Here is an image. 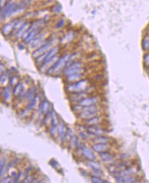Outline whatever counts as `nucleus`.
I'll list each match as a JSON object with an SVG mask.
<instances>
[{"label":"nucleus","instance_id":"nucleus-1","mask_svg":"<svg viewBox=\"0 0 149 183\" xmlns=\"http://www.w3.org/2000/svg\"><path fill=\"white\" fill-rule=\"evenodd\" d=\"M73 109L78 111L79 117L83 120H88L97 116L99 112V108L96 104L88 106H81L76 104L73 107Z\"/></svg>","mask_w":149,"mask_h":183},{"label":"nucleus","instance_id":"nucleus-2","mask_svg":"<svg viewBox=\"0 0 149 183\" xmlns=\"http://www.w3.org/2000/svg\"><path fill=\"white\" fill-rule=\"evenodd\" d=\"M90 88V82L88 79H82L79 81L71 82L66 86V90L69 93H81L87 91Z\"/></svg>","mask_w":149,"mask_h":183},{"label":"nucleus","instance_id":"nucleus-3","mask_svg":"<svg viewBox=\"0 0 149 183\" xmlns=\"http://www.w3.org/2000/svg\"><path fill=\"white\" fill-rule=\"evenodd\" d=\"M84 72V64L79 60H74L67 67H64L63 73L66 76L74 73H83Z\"/></svg>","mask_w":149,"mask_h":183},{"label":"nucleus","instance_id":"nucleus-4","mask_svg":"<svg viewBox=\"0 0 149 183\" xmlns=\"http://www.w3.org/2000/svg\"><path fill=\"white\" fill-rule=\"evenodd\" d=\"M69 56L70 55H68V54H65V55L62 56L58 58L56 60V63L47 70V73L54 74L61 71L63 68L65 67V65L66 63H67Z\"/></svg>","mask_w":149,"mask_h":183},{"label":"nucleus","instance_id":"nucleus-5","mask_svg":"<svg viewBox=\"0 0 149 183\" xmlns=\"http://www.w3.org/2000/svg\"><path fill=\"white\" fill-rule=\"evenodd\" d=\"M53 41H54L53 39L48 40V41H45V43H44V44H43L41 47H40L39 48H38L37 49H36L35 51L33 52V54H32V55H33V56H34V57L37 58L38 56H41L42 55V54L47 53L49 50H50L52 48V46H53Z\"/></svg>","mask_w":149,"mask_h":183},{"label":"nucleus","instance_id":"nucleus-6","mask_svg":"<svg viewBox=\"0 0 149 183\" xmlns=\"http://www.w3.org/2000/svg\"><path fill=\"white\" fill-rule=\"evenodd\" d=\"M99 101L100 99L98 96L92 95L84 98L83 100H82L81 101L76 104H78V105L81 106H88L91 105H96V104H97L99 102Z\"/></svg>","mask_w":149,"mask_h":183},{"label":"nucleus","instance_id":"nucleus-7","mask_svg":"<svg viewBox=\"0 0 149 183\" xmlns=\"http://www.w3.org/2000/svg\"><path fill=\"white\" fill-rule=\"evenodd\" d=\"M86 130L88 133L94 136L104 135V134L106 133V130L103 129V128L98 126V125L88 126L86 128Z\"/></svg>","mask_w":149,"mask_h":183},{"label":"nucleus","instance_id":"nucleus-8","mask_svg":"<svg viewBox=\"0 0 149 183\" xmlns=\"http://www.w3.org/2000/svg\"><path fill=\"white\" fill-rule=\"evenodd\" d=\"M88 165L92 169V172L94 173V176H101L103 174L102 169L99 163L94 161V160H89Z\"/></svg>","mask_w":149,"mask_h":183},{"label":"nucleus","instance_id":"nucleus-9","mask_svg":"<svg viewBox=\"0 0 149 183\" xmlns=\"http://www.w3.org/2000/svg\"><path fill=\"white\" fill-rule=\"evenodd\" d=\"M92 148L95 152L101 153L108 151L110 149V146L109 143H94L92 146Z\"/></svg>","mask_w":149,"mask_h":183},{"label":"nucleus","instance_id":"nucleus-10","mask_svg":"<svg viewBox=\"0 0 149 183\" xmlns=\"http://www.w3.org/2000/svg\"><path fill=\"white\" fill-rule=\"evenodd\" d=\"M58 59V55H56L54 56L53 58H51V59L47 60V62H45V63H44L42 64V65L41 66V68H40V71H46V70H47L49 69L50 67H51L52 65H53L54 63H56V60H57Z\"/></svg>","mask_w":149,"mask_h":183},{"label":"nucleus","instance_id":"nucleus-11","mask_svg":"<svg viewBox=\"0 0 149 183\" xmlns=\"http://www.w3.org/2000/svg\"><path fill=\"white\" fill-rule=\"evenodd\" d=\"M99 157L105 163H110L114 160V156L108 151L99 153Z\"/></svg>","mask_w":149,"mask_h":183},{"label":"nucleus","instance_id":"nucleus-12","mask_svg":"<svg viewBox=\"0 0 149 183\" xmlns=\"http://www.w3.org/2000/svg\"><path fill=\"white\" fill-rule=\"evenodd\" d=\"M82 152L83 155L84 156L86 159L88 160H94L96 158V156L94 155V154L90 150L89 148H88L87 147L83 146L82 148Z\"/></svg>","mask_w":149,"mask_h":183},{"label":"nucleus","instance_id":"nucleus-13","mask_svg":"<svg viewBox=\"0 0 149 183\" xmlns=\"http://www.w3.org/2000/svg\"><path fill=\"white\" fill-rule=\"evenodd\" d=\"M83 77H84L83 73H74L66 76V80L68 83H71V82H77L79 81L80 80L83 79Z\"/></svg>","mask_w":149,"mask_h":183},{"label":"nucleus","instance_id":"nucleus-14","mask_svg":"<svg viewBox=\"0 0 149 183\" xmlns=\"http://www.w3.org/2000/svg\"><path fill=\"white\" fill-rule=\"evenodd\" d=\"M110 141L111 138L104 135L96 136L93 138V142L94 143H110Z\"/></svg>","mask_w":149,"mask_h":183},{"label":"nucleus","instance_id":"nucleus-15","mask_svg":"<svg viewBox=\"0 0 149 183\" xmlns=\"http://www.w3.org/2000/svg\"><path fill=\"white\" fill-rule=\"evenodd\" d=\"M66 132V128L65 127V126L63 124L60 123L58 124V135H59V137L61 140L63 141L64 138V136H65Z\"/></svg>","mask_w":149,"mask_h":183},{"label":"nucleus","instance_id":"nucleus-16","mask_svg":"<svg viewBox=\"0 0 149 183\" xmlns=\"http://www.w3.org/2000/svg\"><path fill=\"white\" fill-rule=\"evenodd\" d=\"M15 21H16V20L15 21H11V23H8L5 26H4V28L2 29V33H3L4 35H8L10 33H11L12 30H13V28H14V25H15V24L16 23Z\"/></svg>","mask_w":149,"mask_h":183},{"label":"nucleus","instance_id":"nucleus-17","mask_svg":"<svg viewBox=\"0 0 149 183\" xmlns=\"http://www.w3.org/2000/svg\"><path fill=\"white\" fill-rule=\"evenodd\" d=\"M50 109V104L47 101H43L40 105V110L42 112L43 114H47L49 111Z\"/></svg>","mask_w":149,"mask_h":183},{"label":"nucleus","instance_id":"nucleus-18","mask_svg":"<svg viewBox=\"0 0 149 183\" xmlns=\"http://www.w3.org/2000/svg\"><path fill=\"white\" fill-rule=\"evenodd\" d=\"M74 38V33L72 32H68L63 37L61 38V43L63 44H66L69 43Z\"/></svg>","mask_w":149,"mask_h":183},{"label":"nucleus","instance_id":"nucleus-19","mask_svg":"<svg viewBox=\"0 0 149 183\" xmlns=\"http://www.w3.org/2000/svg\"><path fill=\"white\" fill-rule=\"evenodd\" d=\"M86 121V124H87L88 126H95V125H98L101 122V119L99 117L96 116L94 117L91 119H89L88 120H85Z\"/></svg>","mask_w":149,"mask_h":183},{"label":"nucleus","instance_id":"nucleus-20","mask_svg":"<svg viewBox=\"0 0 149 183\" xmlns=\"http://www.w3.org/2000/svg\"><path fill=\"white\" fill-rule=\"evenodd\" d=\"M29 27V24L28 23H24L23 25L20 28V29L15 34V37H23L24 34L25 33V30L27 29Z\"/></svg>","mask_w":149,"mask_h":183},{"label":"nucleus","instance_id":"nucleus-21","mask_svg":"<svg viewBox=\"0 0 149 183\" xmlns=\"http://www.w3.org/2000/svg\"><path fill=\"white\" fill-rule=\"evenodd\" d=\"M38 101H39V96L36 95L35 97L33 98V100L30 101V103L28 104L27 107V110H32V109H34V108H35V106H36V104L38 103Z\"/></svg>","mask_w":149,"mask_h":183},{"label":"nucleus","instance_id":"nucleus-22","mask_svg":"<svg viewBox=\"0 0 149 183\" xmlns=\"http://www.w3.org/2000/svg\"><path fill=\"white\" fill-rule=\"evenodd\" d=\"M142 48L144 50H148L149 49V36L146 35L143 38L142 42Z\"/></svg>","mask_w":149,"mask_h":183},{"label":"nucleus","instance_id":"nucleus-23","mask_svg":"<svg viewBox=\"0 0 149 183\" xmlns=\"http://www.w3.org/2000/svg\"><path fill=\"white\" fill-rule=\"evenodd\" d=\"M77 138H76L75 135L74 134H72L71 136H70V141H69V145H70V148L72 149H74L77 146Z\"/></svg>","mask_w":149,"mask_h":183},{"label":"nucleus","instance_id":"nucleus-24","mask_svg":"<svg viewBox=\"0 0 149 183\" xmlns=\"http://www.w3.org/2000/svg\"><path fill=\"white\" fill-rule=\"evenodd\" d=\"M11 89L9 87H5L3 90V95L4 97V99L6 101H9L10 99L11 98Z\"/></svg>","mask_w":149,"mask_h":183},{"label":"nucleus","instance_id":"nucleus-25","mask_svg":"<svg viewBox=\"0 0 149 183\" xmlns=\"http://www.w3.org/2000/svg\"><path fill=\"white\" fill-rule=\"evenodd\" d=\"M34 93H35V89H34V88H30V90H27V93H25V98H27L28 100L31 101V100H33V98L35 97V96H34Z\"/></svg>","mask_w":149,"mask_h":183},{"label":"nucleus","instance_id":"nucleus-26","mask_svg":"<svg viewBox=\"0 0 149 183\" xmlns=\"http://www.w3.org/2000/svg\"><path fill=\"white\" fill-rule=\"evenodd\" d=\"M92 182L94 183H103V182H108L107 181H105L103 180H102L101 178H99V176H92L91 178Z\"/></svg>","mask_w":149,"mask_h":183},{"label":"nucleus","instance_id":"nucleus-27","mask_svg":"<svg viewBox=\"0 0 149 183\" xmlns=\"http://www.w3.org/2000/svg\"><path fill=\"white\" fill-rule=\"evenodd\" d=\"M8 81V76L6 75H2L0 76V86L5 85Z\"/></svg>","mask_w":149,"mask_h":183},{"label":"nucleus","instance_id":"nucleus-28","mask_svg":"<svg viewBox=\"0 0 149 183\" xmlns=\"http://www.w3.org/2000/svg\"><path fill=\"white\" fill-rule=\"evenodd\" d=\"M5 160H0V176H1L4 172L5 169Z\"/></svg>","mask_w":149,"mask_h":183},{"label":"nucleus","instance_id":"nucleus-29","mask_svg":"<svg viewBox=\"0 0 149 183\" xmlns=\"http://www.w3.org/2000/svg\"><path fill=\"white\" fill-rule=\"evenodd\" d=\"M18 80H19V79H18V78L17 77V76H12V77L10 78V79H9L10 84H11V86L15 85V84H17Z\"/></svg>","mask_w":149,"mask_h":183},{"label":"nucleus","instance_id":"nucleus-30","mask_svg":"<svg viewBox=\"0 0 149 183\" xmlns=\"http://www.w3.org/2000/svg\"><path fill=\"white\" fill-rule=\"evenodd\" d=\"M64 24H65V20L63 19H60L57 23V24H56V28H62L64 25Z\"/></svg>","mask_w":149,"mask_h":183},{"label":"nucleus","instance_id":"nucleus-31","mask_svg":"<svg viewBox=\"0 0 149 183\" xmlns=\"http://www.w3.org/2000/svg\"><path fill=\"white\" fill-rule=\"evenodd\" d=\"M57 132H58V128H56V126H52L51 130H50V134H51V136H53V137H55L56 134H57Z\"/></svg>","mask_w":149,"mask_h":183},{"label":"nucleus","instance_id":"nucleus-32","mask_svg":"<svg viewBox=\"0 0 149 183\" xmlns=\"http://www.w3.org/2000/svg\"><path fill=\"white\" fill-rule=\"evenodd\" d=\"M144 63L146 65L149 66V53H147L144 56Z\"/></svg>","mask_w":149,"mask_h":183},{"label":"nucleus","instance_id":"nucleus-33","mask_svg":"<svg viewBox=\"0 0 149 183\" xmlns=\"http://www.w3.org/2000/svg\"><path fill=\"white\" fill-rule=\"evenodd\" d=\"M13 182V179H12L11 177H9V176L4 178L2 181H1V182Z\"/></svg>","mask_w":149,"mask_h":183},{"label":"nucleus","instance_id":"nucleus-34","mask_svg":"<svg viewBox=\"0 0 149 183\" xmlns=\"http://www.w3.org/2000/svg\"><path fill=\"white\" fill-rule=\"evenodd\" d=\"M32 177L31 176H28L27 178H26L25 180H24L23 182H32Z\"/></svg>","mask_w":149,"mask_h":183},{"label":"nucleus","instance_id":"nucleus-35","mask_svg":"<svg viewBox=\"0 0 149 183\" xmlns=\"http://www.w3.org/2000/svg\"><path fill=\"white\" fill-rule=\"evenodd\" d=\"M2 65H0V76H1V74L2 73V71H3V69H2Z\"/></svg>","mask_w":149,"mask_h":183}]
</instances>
